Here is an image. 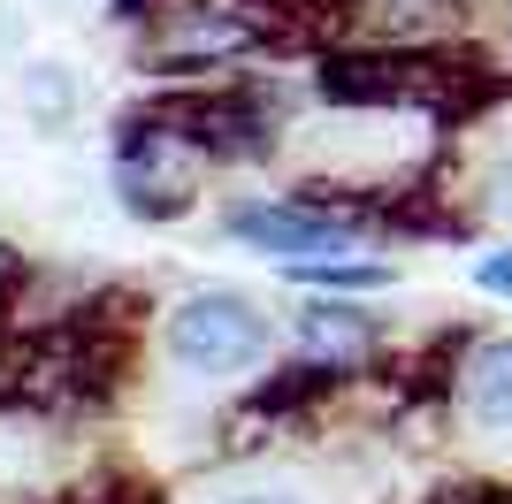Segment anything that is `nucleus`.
Masks as SVG:
<instances>
[{
  "mask_svg": "<svg viewBox=\"0 0 512 504\" xmlns=\"http://www.w3.org/2000/svg\"><path fill=\"white\" fill-rule=\"evenodd\" d=\"M314 92L329 107H383V115L413 107L436 123H467L474 107L505 92V77L459 46H337V54H321Z\"/></svg>",
  "mask_w": 512,
  "mask_h": 504,
  "instance_id": "obj_1",
  "label": "nucleus"
},
{
  "mask_svg": "<svg viewBox=\"0 0 512 504\" xmlns=\"http://www.w3.org/2000/svg\"><path fill=\"white\" fill-rule=\"evenodd\" d=\"M146 16V69H169V77L245 62V54H268L291 39V16L276 0H153Z\"/></svg>",
  "mask_w": 512,
  "mask_h": 504,
  "instance_id": "obj_2",
  "label": "nucleus"
},
{
  "mask_svg": "<svg viewBox=\"0 0 512 504\" xmlns=\"http://www.w3.org/2000/svg\"><path fill=\"white\" fill-rule=\"evenodd\" d=\"M207 168H214L207 153L184 130H169L153 107L123 115V130H115V191H123V207L138 222H184L199 207Z\"/></svg>",
  "mask_w": 512,
  "mask_h": 504,
  "instance_id": "obj_3",
  "label": "nucleus"
},
{
  "mask_svg": "<svg viewBox=\"0 0 512 504\" xmlns=\"http://www.w3.org/2000/svg\"><path fill=\"white\" fill-rule=\"evenodd\" d=\"M176 367L192 375H245L268 359V314H260L245 291H192L161 329Z\"/></svg>",
  "mask_w": 512,
  "mask_h": 504,
  "instance_id": "obj_4",
  "label": "nucleus"
},
{
  "mask_svg": "<svg viewBox=\"0 0 512 504\" xmlns=\"http://www.w3.org/2000/svg\"><path fill=\"white\" fill-rule=\"evenodd\" d=\"M153 115L184 130L207 161H253L276 146V100L253 84H192V92H161Z\"/></svg>",
  "mask_w": 512,
  "mask_h": 504,
  "instance_id": "obj_5",
  "label": "nucleus"
},
{
  "mask_svg": "<svg viewBox=\"0 0 512 504\" xmlns=\"http://www.w3.org/2000/svg\"><path fill=\"white\" fill-rule=\"evenodd\" d=\"M222 230L237 237V245L268 252L276 268H314V260H352V245H360V222L352 214H321L306 207V199H245V207L222 214Z\"/></svg>",
  "mask_w": 512,
  "mask_h": 504,
  "instance_id": "obj_6",
  "label": "nucleus"
},
{
  "mask_svg": "<svg viewBox=\"0 0 512 504\" xmlns=\"http://www.w3.org/2000/svg\"><path fill=\"white\" fill-rule=\"evenodd\" d=\"M375 344H383V321L367 306H352V298H321V306L299 314V359L321 367V375H360L375 359Z\"/></svg>",
  "mask_w": 512,
  "mask_h": 504,
  "instance_id": "obj_7",
  "label": "nucleus"
},
{
  "mask_svg": "<svg viewBox=\"0 0 512 504\" xmlns=\"http://www.w3.org/2000/svg\"><path fill=\"white\" fill-rule=\"evenodd\" d=\"M451 398H459V413H467L474 428H512V336H482V344H467Z\"/></svg>",
  "mask_w": 512,
  "mask_h": 504,
  "instance_id": "obj_8",
  "label": "nucleus"
},
{
  "mask_svg": "<svg viewBox=\"0 0 512 504\" xmlns=\"http://www.w3.org/2000/svg\"><path fill=\"white\" fill-rule=\"evenodd\" d=\"M352 16L375 31V46H436L451 0H352Z\"/></svg>",
  "mask_w": 512,
  "mask_h": 504,
  "instance_id": "obj_9",
  "label": "nucleus"
},
{
  "mask_svg": "<svg viewBox=\"0 0 512 504\" xmlns=\"http://www.w3.org/2000/svg\"><path fill=\"white\" fill-rule=\"evenodd\" d=\"M291 283H314V291H390L383 260H314V268H283Z\"/></svg>",
  "mask_w": 512,
  "mask_h": 504,
  "instance_id": "obj_10",
  "label": "nucleus"
},
{
  "mask_svg": "<svg viewBox=\"0 0 512 504\" xmlns=\"http://www.w3.org/2000/svg\"><path fill=\"white\" fill-rule=\"evenodd\" d=\"M474 283H482L490 298H512V245L482 252V260H474Z\"/></svg>",
  "mask_w": 512,
  "mask_h": 504,
  "instance_id": "obj_11",
  "label": "nucleus"
},
{
  "mask_svg": "<svg viewBox=\"0 0 512 504\" xmlns=\"http://www.w3.org/2000/svg\"><path fill=\"white\" fill-rule=\"evenodd\" d=\"M444 504H512V482H467V489H444Z\"/></svg>",
  "mask_w": 512,
  "mask_h": 504,
  "instance_id": "obj_12",
  "label": "nucleus"
},
{
  "mask_svg": "<svg viewBox=\"0 0 512 504\" xmlns=\"http://www.w3.org/2000/svg\"><path fill=\"white\" fill-rule=\"evenodd\" d=\"M16 291H23V252L8 245V237H0V306H8Z\"/></svg>",
  "mask_w": 512,
  "mask_h": 504,
  "instance_id": "obj_13",
  "label": "nucleus"
},
{
  "mask_svg": "<svg viewBox=\"0 0 512 504\" xmlns=\"http://www.w3.org/2000/svg\"><path fill=\"white\" fill-rule=\"evenodd\" d=\"M230 504H306V497H283V489H253V497H230Z\"/></svg>",
  "mask_w": 512,
  "mask_h": 504,
  "instance_id": "obj_14",
  "label": "nucleus"
},
{
  "mask_svg": "<svg viewBox=\"0 0 512 504\" xmlns=\"http://www.w3.org/2000/svg\"><path fill=\"white\" fill-rule=\"evenodd\" d=\"M337 8L352 16V0H306V16H337Z\"/></svg>",
  "mask_w": 512,
  "mask_h": 504,
  "instance_id": "obj_15",
  "label": "nucleus"
}]
</instances>
